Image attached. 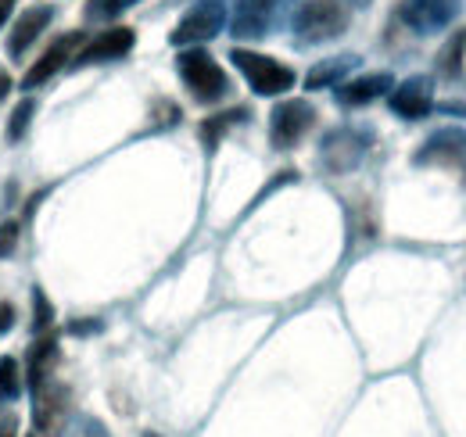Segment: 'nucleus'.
Here are the masks:
<instances>
[{"label": "nucleus", "mask_w": 466, "mask_h": 437, "mask_svg": "<svg viewBox=\"0 0 466 437\" xmlns=\"http://www.w3.org/2000/svg\"><path fill=\"white\" fill-rule=\"evenodd\" d=\"M83 33H68V36H58L44 55H40V61L25 72V79H22V86L25 90H36V86H44V83H51L55 76H58L65 65H72V57L79 55V47H83Z\"/></svg>", "instance_id": "423d86ee"}, {"label": "nucleus", "mask_w": 466, "mask_h": 437, "mask_svg": "<svg viewBox=\"0 0 466 437\" xmlns=\"http://www.w3.org/2000/svg\"><path fill=\"white\" fill-rule=\"evenodd\" d=\"M273 7L277 0H237L233 7V33L237 36H262L269 18H273Z\"/></svg>", "instance_id": "ddd939ff"}, {"label": "nucleus", "mask_w": 466, "mask_h": 437, "mask_svg": "<svg viewBox=\"0 0 466 437\" xmlns=\"http://www.w3.org/2000/svg\"><path fill=\"white\" fill-rule=\"evenodd\" d=\"M72 437H108V434H105V427H97L94 420H83V427H79Z\"/></svg>", "instance_id": "b1692460"}, {"label": "nucleus", "mask_w": 466, "mask_h": 437, "mask_svg": "<svg viewBox=\"0 0 466 437\" xmlns=\"http://www.w3.org/2000/svg\"><path fill=\"white\" fill-rule=\"evenodd\" d=\"M133 44H137V33H133V29H126V25H112V29H105L97 40H90L86 47H79V55L72 57V68L126 57L129 51H133Z\"/></svg>", "instance_id": "0eeeda50"}, {"label": "nucleus", "mask_w": 466, "mask_h": 437, "mask_svg": "<svg viewBox=\"0 0 466 437\" xmlns=\"http://www.w3.org/2000/svg\"><path fill=\"white\" fill-rule=\"evenodd\" d=\"M51 323V301L36 290V327H47Z\"/></svg>", "instance_id": "4be33fe9"}, {"label": "nucleus", "mask_w": 466, "mask_h": 437, "mask_svg": "<svg viewBox=\"0 0 466 437\" xmlns=\"http://www.w3.org/2000/svg\"><path fill=\"white\" fill-rule=\"evenodd\" d=\"M460 11V0H409L406 4V22L416 33H434L445 29Z\"/></svg>", "instance_id": "9d476101"}, {"label": "nucleus", "mask_w": 466, "mask_h": 437, "mask_svg": "<svg viewBox=\"0 0 466 437\" xmlns=\"http://www.w3.org/2000/svg\"><path fill=\"white\" fill-rule=\"evenodd\" d=\"M240 115H244V111H230V115H223V118H212V122H205V126H201V137H205V144H208V147H216L219 133H223L230 122H237Z\"/></svg>", "instance_id": "412c9836"}, {"label": "nucleus", "mask_w": 466, "mask_h": 437, "mask_svg": "<svg viewBox=\"0 0 466 437\" xmlns=\"http://www.w3.org/2000/svg\"><path fill=\"white\" fill-rule=\"evenodd\" d=\"M15 431H18V420L15 416H4L0 420V437H15Z\"/></svg>", "instance_id": "393cba45"}, {"label": "nucleus", "mask_w": 466, "mask_h": 437, "mask_svg": "<svg viewBox=\"0 0 466 437\" xmlns=\"http://www.w3.org/2000/svg\"><path fill=\"white\" fill-rule=\"evenodd\" d=\"M351 61H355V57H345V61H327V65L312 68V72H309V79H305V83H309V90H319V86H334V83H338V79H341V76H345V72L351 68Z\"/></svg>", "instance_id": "dca6fc26"}, {"label": "nucleus", "mask_w": 466, "mask_h": 437, "mask_svg": "<svg viewBox=\"0 0 466 437\" xmlns=\"http://www.w3.org/2000/svg\"><path fill=\"white\" fill-rule=\"evenodd\" d=\"M176 72H179V79L187 83V90L201 101V105H212V101H219L223 94H227V72L216 65V57L208 55V51H201V47H187V51H179L176 57Z\"/></svg>", "instance_id": "f257e3e1"}, {"label": "nucleus", "mask_w": 466, "mask_h": 437, "mask_svg": "<svg viewBox=\"0 0 466 437\" xmlns=\"http://www.w3.org/2000/svg\"><path fill=\"white\" fill-rule=\"evenodd\" d=\"M51 18H55V7H47V4H36V7L22 11L18 22H15V29H11V36H7V55L11 57L25 55L40 40V33L51 25Z\"/></svg>", "instance_id": "1a4fd4ad"}, {"label": "nucleus", "mask_w": 466, "mask_h": 437, "mask_svg": "<svg viewBox=\"0 0 466 437\" xmlns=\"http://www.w3.org/2000/svg\"><path fill=\"white\" fill-rule=\"evenodd\" d=\"M18 237H22V226H18L15 218H4V222H0V262H4L7 255H15Z\"/></svg>", "instance_id": "aec40b11"}, {"label": "nucleus", "mask_w": 466, "mask_h": 437, "mask_svg": "<svg viewBox=\"0 0 466 437\" xmlns=\"http://www.w3.org/2000/svg\"><path fill=\"white\" fill-rule=\"evenodd\" d=\"M349 25V11L341 7V0H305L294 15V33L301 44H323L341 36Z\"/></svg>", "instance_id": "f03ea898"}, {"label": "nucleus", "mask_w": 466, "mask_h": 437, "mask_svg": "<svg viewBox=\"0 0 466 437\" xmlns=\"http://www.w3.org/2000/svg\"><path fill=\"white\" fill-rule=\"evenodd\" d=\"M33 398H36V405H33L36 431H40V434H58L65 416H68V401H65L68 394H65V387L55 383V377H51L47 383L33 387Z\"/></svg>", "instance_id": "6e6552de"}, {"label": "nucleus", "mask_w": 466, "mask_h": 437, "mask_svg": "<svg viewBox=\"0 0 466 437\" xmlns=\"http://www.w3.org/2000/svg\"><path fill=\"white\" fill-rule=\"evenodd\" d=\"M463 51H466V33H460V40H452V44L441 51V72H445V76H460V68H463Z\"/></svg>", "instance_id": "a211bd4d"}, {"label": "nucleus", "mask_w": 466, "mask_h": 437, "mask_svg": "<svg viewBox=\"0 0 466 437\" xmlns=\"http://www.w3.org/2000/svg\"><path fill=\"white\" fill-rule=\"evenodd\" d=\"M388 86H391V76L388 72L359 76V79H349V83H338V101L349 105V108H359V105H370V101L384 97Z\"/></svg>", "instance_id": "f8f14e48"}, {"label": "nucleus", "mask_w": 466, "mask_h": 437, "mask_svg": "<svg viewBox=\"0 0 466 437\" xmlns=\"http://www.w3.org/2000/svg\"><path fill=\"white\" fill-rule=\"evenodd\" d=\"M7 94H11V76H7L4 68H0V101H4Z\"/></svg>", "instance_id": "bb28decb"}, {"label": "nucleus", "mask_w": 466, "mask_h": 437, "mask_svg": "<svg viewBox=\"0 0 466 437\" xmlns=\"http://www.w3.org/2000/svg\"><path fill=\"white\" fill-rule=\"evenodd\" d=\"M18 391H22V366H18L11 355H4V359H0V405L15 401Z\"/></svg>", "instance_id": "2eb2a0df"}, {"label": "nucleus", "mask_w": 466, "mask_h": 437, "mask_svg": "<svg viewBox=\"0 0 466 437\" xmlns=\"http://www.w3.org/2000/svg\"><path fill=\"white\" fill-rule=\"evenodd\" d=\"M11 11H15V0H0V25L11 18Z\"/></svg>", "instance_id": "a878e982"}, {"label": "nucleus", "mask_w": 466, "mask_h": 437, "mask_svg": "<svg viewBox=\"0 0 466 437\" xmlns=\"http://www.w3.org/2000/svg\"><path fill=\"white\" fill-rule=\"evenodd\" d=\"M33 111H36V101H22V105L15 108L11 122H7V140H22V137H25L29 122H33Z\"/></svg>", "instance_id": "f3484780"}, {"label": "nucleus", "mask_w": 466, "mask_h": 437, "mask_svg": "<svg viewBox=\"0 0 466 437\" xmlns=\"http://www.w3.org/2000/svg\"><path fill=\"white\" fill-rule=\"evenodd\" d=\"M147 437H158V434H147Z\"/></svg>", "instance_id": "cd10ccee"}, {"label": "nucleus", "mask_w": 466, "mask_h": 437, "mask_svg": "<svg viewBox=\"0 0 466 437\" xmlns=\"http://www.w3.org/2000/svg\"><path fill=\"white\" fill-rule=\"evenodd\" d=\"M11 327H15V309H11L7 301H0V337H4Z\"/></svg>", "instance_id": "5701e85b"}, {"label": "nucleus", "mask_w": 466, "mask_h": 437, "mask_svg": "<svg viewBox=\"0 0 466 437\" xmlns=\"http://www.w3.org/2000/svg\"><path fill=\"white\" fill-rule=\"evenodd\" d=\"M223 25H227V7H223V0H201L198 7H190V11L179 18V25L173 29V44L176 47L205 44V40H212Z\"/></svg>", "instance_id": "20e7f679"}, {"label": "nucleus", "mask_w": 466, "mask_h": 437, "mask_svg": "<svg viewBox=\"0 0 466 437\" xmlns=\"http://www.w3.org/2000/svg\"><path fill=\"white\" fill-rule=\"evenodd\" d=\"M312 122H316V108L305 105V101H284V105H277L273 118H269V140H273V147H280V151L294 147L312 129Z\"/></svg>", "instance_id": "39448f33"}, {"label": "nucleus", "mask_w": 466, "mask_h": 437, "mask_svg": "<svg viewBox=\"0 0 466 437\" xmlns=\"http://www.w3.org/2000/svg\"><path fill=\"white\" fill-rule=\"evenodd\" d=\"M55 366H58V340L47 333L33 344L29 351V387H40L55 377Z\"/></svg>", "instance_id": "4468645a"}, {"label": "nucleus", "mask_w": 466, "mask_h": 437, "mask_svg": "<svg viewBox=\"0 0 466 437\" xmlns=\"http://www.w3.org/2000/svg\"><path fill=\"white\" fill-rule=\"evenodd\" d=\"M230 57H233V65L244 72V79L251 83V90L262 94V97L288 94L294 86V72L288 65H280L277 57L258 55V51H244V47H233Z\"/></svg>", "instance_id": "7ed1b4c3"}, {"label": "nucleus", "mask_w": 466, "mask_h": 437, "mask_svg": "<svg viewBox=\"0 0 466 437\" xmlns=\"http://www.w3.org/2000/svg\"><path fill=\"white\" fill-rule=\"evenodd\" d=\"M431 105H434V90H431V79L423 76H412L391 90V111L402 118H423Z\"/></svg>", "instance_id": "9b49d317"}, {"label": "nucleus", "mask_w": 466, "mask_h": 437, "mask_svg": "<svg viewBox=\"0 0 466 437\" xmlns=\"http://www.w3.org/2000/svg\"><path fill=\"white\" fill-rule=\"evenodd\" d=\"M137 0H90L86 4V18H116L126 7H133Z\"/></svg>", "instance_id": "6ab92c4d"}]
</instances>
